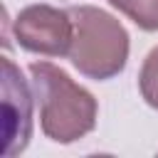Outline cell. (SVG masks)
Here are the masks:
<instances>
[{
    "label": "cell",
    "instance_id": "6da1fadb",
    "mask_svg": "<svg viewBox=\"0 0 158 158\" xmlns=\"http://www.w3.org/2000/svg\"><path fill=\"white\" fill-rule=\"evenodd\" d=\"M40 106V128L54 143H74L96 128L99 104L62 67L32 62L27 67Z\"/></svg>",
    "mask_w": 158,
    "mask_h": 158
},
{
    "label": "cell",
    "instance_id": "7a4b0ae2",
    "mask_svg": "<svg viewBox=\"0 0 158 158\" xmlns=\"http://www.w3.org/2000/svg\"><path fill=\"white\" fill-rule=\"evenodd\" d=\"M74 22V42L69 49V62L94 81H106L126 69L131 37L126 27L106 10L96 5H72L67 7Z\"/></svg>",
    "mask_w": 158,
    "mask_h": 158
},
{
    "label": "cell",
    "instance_id": "3957f363",
    "mask_svg": "<svg viewBox=\"0 0 158 158\" xmlns=\"http://www.w3.org/2000/svg\"><path fill=\"white\" fill-rule=\"evenodd\" d=\"M12 35L17 44L32 54L69 57L74 42V22L69 10L37 2L17 12V17L12 20Z\"/></svg>",
    "mask_w": 158,
    "mask_h": 158
},
{
    "label": "cell",
    "instance_id": "277c9868",
    "mask_svg": "<svg viewBox=\"0 0 158 158\" xmlns=\"http://www.w3.org/2000/svg\"><path fill=\"white\" fill-rule=\"evenodd\" d=\"M2 136L5 158L22 153L32 138V94L10 57L2 59Z\"/></svg>",
    "mask_w": 158,
    "mask_h": 158
},
{
    "label": "cell",
    "instance_id": "5b68a950",
    "mask_svg": "<svg viewBox=\"0 0 158 158\" xmlns=\"http://www.w3.org/2000/svg\"><path fill=\"white\" fill-rule=\"evenodd\" d=\"M133 25L146 32H158V0H109Z\"/></svg>",
    "mask_w": 158,
    "mask_h": 158
},
{
    "label": "cell",
    "instance_id": "8992f818",
    "mask_svg": "<svg viewBox=\"0 0 158 158\" xmlns=\"http://www.w3.org/2000/svg\"><path fill=\"white\" fill-rule=\"evenodd\" d=\"M138 89H141V96L143 101L158 111V47H153L143 64H141V72H138Z\"/></svg>",
    "mask_w": 158,
    "mask_h": 158
}]
</instances>
